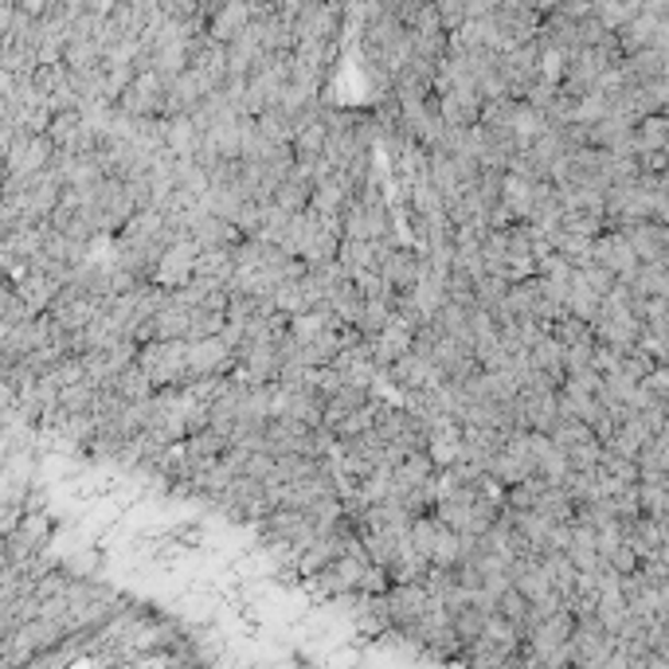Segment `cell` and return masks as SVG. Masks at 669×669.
Segmentation results:
<instances>
[{
    "mask_svg": "<svg viewBox=\"0 0 669 669\" xmlns=\"http://www.w3.org/2000/svg\"><path fill=\"white\" fill-rule=\"evenodd\" d=\"M235 365H239V357H235V348L223 341V333L188 341V380H197V376H220Z\"/></svg>",
    "mask_w": 669,
    "mask_h": 669,
    "instance_id": "7a4b0ae2",
    "label": "cell"
},
{
    "mask_svg": "<svg viewBox=\"0 0 669 669\" xmlns=\"http://www.w3.org/2000/svg\"><path fill=\"white\" fill-rule=\"evenodd\" d=\"M560 357H564V348H560V341H553V337H540L533 345V360L540 368H545L548 376H560Z\"/></svg>",
    "mask_w": 669,
    "mask_h": 669,
    "instance_id": "277c9868",
    "label": "cell"
},
{
    "mask_svg": "<svg viewBox=\"0 0 669 669\" xmlns=\"http://www.w3.org/2000/svg\"><path fill=\"white\" fill-rule=\"evenodd\" d=\"M380 270H384V278L395 286V290H411V286L420 282L423 255H415V250H408V247H392V250H384Z\"/></svg>",
    "mask_w": 669,
    "mask_h": 669,
    "instance_id": "3957f363",
    "label": "cell"
},
{
    "mask_svg": "<svg viewBox=\"0 0 669 669\" xmlns=\"http://www.w3.org/2000/svg\"><path fill=\"white\" fill-rule=\"evenodd\" d=\"M197 259H200V243L192 239V235L172 239L169 247H165L157 270H153V282L169 286V290H180V286H188L197 278Z\"/></svg>",
    "mask_w": 669,
    "mask_h": 669,
    "instance_id": "6da1fadb",
    "label": "cell"
}]
</instances>
